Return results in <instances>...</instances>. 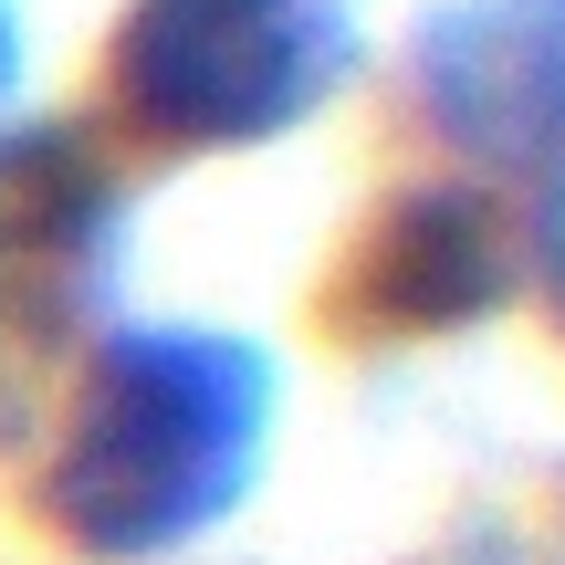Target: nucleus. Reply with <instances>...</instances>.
Here are the masks:
<instances>
[{"label":"nucleus","instance_id":"f257e3e1","mask_svg":"<svg viewBox=\"0 0 565 565\" xmlns=\"http://www.w3.org/2000/svg\"><path fill=\"white\" fill-rule=\"evenodd\" d=\"M273 450V356L231 324L95 335L63 429L32 471V513L84 565H158L252 503Z\"/></svg>","mask_w":565,"mask_h":565},{"label":"nucleus","instance_id":"f03ea898","mask_svg":"<svg viewBox=\"0 0 565 565\" xmlns=\"http://www.w3.org/2000/svg\"><path fill=\"white\" fill-rule=\"evenodd\" d=\"M356 74L345 0H126L105 42V95L126 137L168 158L273 147Z\"/></svg>","mask_w":565,"mask_h":565},{"label":"nucleus","instance_id":"7ed1b4c3","mask_svg":"<svg viewBox=\"0 0 565 565\" xmlns=\"http://www.w3.org/2000/svg\"><path fill=\"white\" fill-rule=\"evenodd\" d=\"M126 263V200L84 126L0 137V440L42 408V377L74 335H95Z\"/></svg>","mask_w":565,"mask_h":565},{"label":"nucleus","instance_id":"20e7f679","mask_svg":"<svg viewBox=\"0 0 565 565\" xmlns=\"http://www.w3.org/2000/svg\"><path fill=\"white\" fill-rule=\"evenodd\" d=\"M408 116L461 168L565 189V0H440L398 53Z\"/></svg>","mask_w":565,"mask_h":565},{"label":"nucleus","instance_id":"39448f33","mask_svg":"<svg viewBox=\"0 0 565 565\" xmlns=\"http://www.w3.org/2000/svg\"><path fill=\"white\" fill-rule=\"evenodd\" d=\"M513 221L482 179H429L398 189L377 221L356 231V252L324 282V315L345 335H450V324H482L513 294Z\"/></svg>","mask_w":565,"mask_h":565},{"label":"nucleus","instance_id":"423d86ee","mask_svg":"<svg viewBox=\"0 0 565 565\" xmlns=\"http://www.w3.org/2000/svg\"><path fill=\"white\" fill-rule=\"evenodd\" d=\"M11 84H21V21H11V0H0V105H11Z\"/></svg>","mask_w":565,"mask_h":565},{"label":"nucleus","instance_id":"0eeeda50","mask_svg":"<svg viewBox=\"0 0 565 565\" xmlns=\"http://www.w3.org/2000/svg\"><path fill=\"white\" fill-rule=\"evenodd\" d=\"M545 315H555V335H565V242L545 252Z\"/></svg>","mask_w":565,"mask_h":565}]
</instances>
